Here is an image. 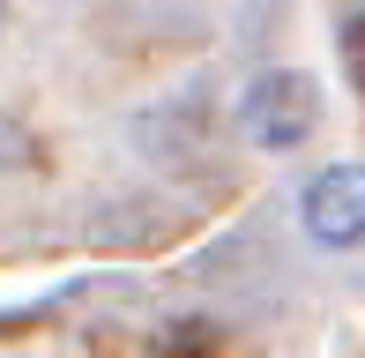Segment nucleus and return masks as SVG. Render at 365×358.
I'll use <instances>...</instances> for the list:
<instances>
[{"mask_svg": "<svg viewBox=\"0 0 365 358\" xmlns=\"http://www.w3.org/2000/svg\"><path fill=\"white\" fill-rule=\"evenodd\" d=\"M239 127H246V142H261V150H298V142L321 127V90H313L298 68H269V75L246 83Z\"/></svg>", "mask_w": 365, "mask_h": 358, "instance_id": "obj_1", "label": "nucleus"}, {"mask_svg": "<svg viewBox=\"0 0 365 358\" xmlns=\"http://www.w3.org/2000/svg\"><path fill=\"white\" fill-rule=\"evenodd\" d=\"M298 224L321 247H365V165H328L298 194Z\"/></svg>", "mask_w": 365, "mask_h": 358, "instance_id": "obj_2", "label": "nucleus"}, {"mask_svg": "<svg viewBox=\"0 0 365 358\" xmlns=\"http://www.w3.org/2000/svg\"><path fill=\"white\" fill-rule=\"evenodd\" d=\"M149 351H217V329H202V321H179V329H164Z\"/></svg>", "mask_w": 365, "mask_h": 358, "instance_id": "obj_3", "label": "nucleus"}, {"mask_svg": "<svg viewBox=\"0 0 365 358\" xmlns=\"http://www.w3.org/2000/svg\"><path fill=\"white\" fill-rule=\"evenodd\" d=\"M343 60H351V83L365 90V15H358L351 30H343Z\"/></svg>", "mask_w": 365, "mask_h": 358, "instance_id": "obj_4", "label": "nucleus"}, {"mask_svg": "<svg viewBox=\"0 0 365 358\" xmlns=\"http://www.w3.org/2000/svg\"><path fill=\"white\" fill-rule=\"evenodd\" d=\"M0 15H8V0H0Z\"/></svg>", "mask_w": 365, "mask_h": 358, "instance_id": "obj_5", "label": "nucleus"}]
</instances>
